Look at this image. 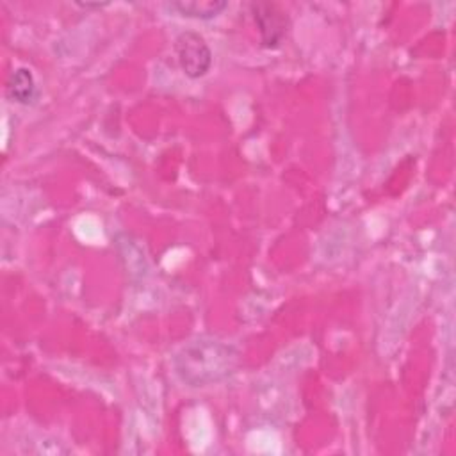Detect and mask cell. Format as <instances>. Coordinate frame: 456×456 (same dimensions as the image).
Returning <instances> with one entry per match:
<instances>
[{
	"label": "cell",
	"mask_w": 456,
	"mask_h": 456,
	"mask_svg": "<svg viewBox=\"0 0 456 456\" xmlns=\"http://www.w3.org/2000/svg\"><path fill=\"white\" fill-rule=\"evenodd\" d=\"M78 5L84 7V9H89V7H103V5H107V4H82V2H78Z\"/></svg>",
	"instance_id": "8992f818"
},
{
	"label": "cell",
	"mask_w": 456,
	"mask_h": 456,
	"mask_svg": "<svg viewBox=\"0 0 456 456\" xmlns=\"http://www.w3.org/2000/svg\"><path fill=\"white\" fill-rule=\"evenodd\" d=\"M175 52L182 71L189 78H200L210 69L212 52L198 32L185 30L178 34L175 41Z\"/></svg>",
	"instance_id": "7a4b0ae2"
},
{
	"label": "cell",
	"mask_w": 456,
	"mask_h": 456,
	"mask_svg": "<svg viewBox=\"0 0 456 456\" xmlns=\"http://www.w3.org/2000/svg\"><path fill=\"white\" fill-rule=\"evenodd\" d=\"M169 7L187 18L210 20V18L217 16L221 11H224L228 7V2H224V0H183V2H173V4H169Z\"/></svg>",
	"instance_id": "5b68a950"
},
{
	"label": "cell",
	"mask_w": 456,
	"mask_h": 456,
	"mask_svg": "<svg viewBox=\"0 0 456 456\" xmlns=\"http://www.w3.org/2000/svg\"><path fill=\"white\" fill-rule=\"evenodd\" d=\"M235 365V353L217 340H194L175 358L178 376L191 387H205L226 378Z\"/></svg>",
	"instance_id": "6da1fadb"
},
{
	"label": "cell",
	"mask_w": 456,
	"mask_h": 456,
	"mask_svg": "<svg viewBox=\"0 0 456 456\" xmlns=\"http://www.w3.org/2000/svg\"><path fill=\"white\" fill-rule=\"evenodd\" d=\"M249 9L258 27L262 45L265 48H276L287 34L289 20L285 12L278 5L265 2H253L249 4Z\"/></svg>",
	"instance_id": "3957f363"
},
{
	"label": "cell",
	"mask_w": 456,
	"mask_h": 456,
	"mask_svg": "<svg viewBox=\"0 0 456 456\" xmlns=\"http://www.w3.org/2000/svg\"><path fill=\"white\" fill-rule=\"evenodd\" d=\"M7 96L21 105H28L37 98V86L34 75L27 68H18L11 73L7 80Z\"/></svg>",
	"instance_id": "277c9868"
}]
</instances>
